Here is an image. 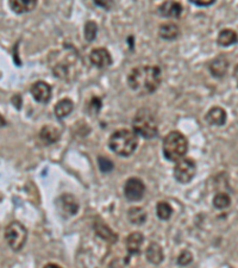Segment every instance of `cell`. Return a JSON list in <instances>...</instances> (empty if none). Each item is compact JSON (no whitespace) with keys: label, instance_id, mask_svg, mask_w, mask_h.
I'll use <instances>...</instances> for the list:
<instances>
[{"label":"cell","instance_id":"obj_1","mask_svg":"<svg viewBox=\"0 0 238 268\" xmlns=\"http://www.w3.org/2000/svg\"><path fill=\"white\" fill-rule=\"evenodd\" d=\"M162 81V72L157 66L135 67L127 75L129 87L140 94L154 93Z\"/></svg>","mask_w":238,"mask_h":268},{"label":"cell","instance_id":"obj_2","mask_svg":"<svg viewBox=\"0 0 238 268\" xmlns=\"http://www.w3.org/2000/svg\"><path fill=\"white\" fill-rule=\"evenodd\" d=\"M138 140L136 133L127 129L117 130L109 140V147L119 157H130L137 149Z\"/></svg>","mask_w":238,"mask_h":268},{"label":"cell","instance_id":"obj_3","mask_svg":"<svg viewBox=\"0 0 238 268\" xmlns=\"http://www.w3.org/2000/svg\"><path fill=\"white\" fill-rule=\"evenodd\" d=\"M188 150L186 137L179 131H171L163 141V154L167 160L177 162L185 157Z\"/></svg>","mask_w":238,"mask_h":268},{"label":"cell","instance_id":"obj_4","mask_svg":"<svg viewBox=\"0 0 238 268\" xmlns=\"http://www.w3.org/2000/svg\"><path fill=\"white\" fill-rule=\"evenodd\" d=\"M133 128L137 135L144 139H154L159 133V125L154 114L148 108H141L135 116L133 121Z\"/></svg>","mask_w":238,"mask_h":268},{"label":"cell","instance_id":"obj_5","mask_svg":"<svg viewBox=\"0 0 238 268\" xmlns=\"http://www.w3.org/2000/svg\"><path fill=\"white\" fill-rule=\"evenodd\" d=\"M28 238V230L23 224L18 220L10 223L5 229V240L11 249L14 252H19L24 247Z\"/></svg>","mask_w":238,"mask_h":268},{"label":"cell","instance_id":"obj_6","mask_svg":"<svg viewBox=\"0 0 238 268\" xmlns=\"http://www.w3.org/2000/svg\"><path fill=\"white\" fill-rule=\"evenodd\" d=\"M197 165L193 159H182L179 160L174 167V178L180 184H188L196 176Z\"/></svg>","mask_w":238,"mask_h":268},{"label":"cell","instance_id":"obj_7","mask_svg":"<svg viewBox=\"0 0 238 268\" xmlns=\"http://www.w3.org/2000/svg\"><path fill=\"white\" fill-rule=\"evenodd\" d=\"M124 194L129 202L141 200L145 194L144 183L138 178H130L124 186Z\"/></svg>","mask_w":238,"mask_h":268},{"label":"cell","instance_id":"obj_8","mask_svg":"<svg viewBox=\"0 0 238 268\" xmlns=\"http://www.w3.org/2000/svg\"><path fill=\"white\" fill-rule=\"evenodd\" d=\"M90 61L93 66L100 68H106L112 64V56L106 48H95L90 54Z\"/></svg>","mask_w":238,"mask_h":268},{"label":"cell","instance_id":"obj_9","mask_svg":"<svg viewBox=\"0 0 238 268\" xmlns=\"http://www.w3.org/2000/svg\"><path fill=\"white\" fill-rule=\"evenodd\" d=\"M57 208L62 215L74 216L79 211V203L73 195L63 194L62 197L58 198Z\"/></svg>","mask_w":238,"mask_h":268},{"label":"cell","instance_id":"obj_10","mask_svg":"<svg viewBox=\"0 0 238 268\" xmlns=\"http://www.w3.org/2000/svg\"><path fill=\"white\" fill-rule=\"evenodd\" d=\"M31 94L37 103L47 104L51 98V87L46 81H37L31 86Z\"/></svg>","mask_w":238,"mask_h":268},{"label":"cell","instance_id":"obj_11","mask_svg":"<svg viewBox=\"0 0 238 268\" xmlns=\"http://www.w3.org/2000/svg\"><path fill=\"white\" fill-rule=\"evenodd\" d=\"M159 13L166 18H179L182 13V5L177 2H164L159 6Z\"/></svg>","mask_w":238,"mask_h":268},{"label":"cell","instance_id":"obj_12","mask_svg":"<svg viewBox=\"0 0 238 268\" xmlns=\"http://www.w3.org/2000/svg\"><path fill=\"white\" fill-rule=\"evenodd\" d=\"M61 137L60 130L55 128V126L51 125H46L43 126L41 132H39V139L46 146H50V144L56 143Z\"/></svg>","mask_w":238,"mask_h":268},{"label":"cell","instance_id":"obj_13","mask_svg":"<svg viewBox=\"0 0 238 268\" xmlns=\"http://www.w3.org/2000/svg\"><path fill=\"white\" fill-rule=\"evenodd\" d=\"M206 122L210 125L222 126L226 123V112L224 108L214 106L206 114Z\"/></svg>","mask_w":238,"mask_h":268},{"label":"cell","instance_id":"obj_14","mask_svg":"<svg viewBox=\"0 0 238 268\" xmlns=\"http://www.w3.org/2000/svg\"><path fill=\"white\" fill-rule=\"evenodd\" d=\"M94 230L99 237H101L102 240L110 243H115L117 242V235L111 230V228H109L102 220H97L94 223Z\"/></svg>","mask_w":238,"mask_h":268},{"label":"cell","instance_id":"obj_15","mask_svg":"<svg viewBox=\"0 0 238 268\" xmlns=\"http://www.w3.org/2000/svg\"><path fill=\"white\" fill-rule=\"evenodd\" d=\"M229 68V61L225 59V57L223 56H219L217 59H214L212 62L210 63V67H208V70H210L211 74L213 75L215 78H223L226 73V71H228Z\"/></svg>","mask_w":238,"mask_h":268},{"label":"cell","instance_id":"obj_16","mask_svg":"<svg viewBox=\"0 0 238 268\" xmlns=\"http://www.w3.org/2000/svg\"><path fill=\"white\" fill-rule=\"evenodd\" d=\"M143 242H144V236L141 233H133L129 235L126 238L127 252L133 255L140 254Z\"/></svg>","mask_w":238,"mask_h":268},{"label":"cell","instance_id":"obj_17","mask_svg":"<svg viewBox=\"0 0 238 268\" xmlns=\"http://www.w3.org/2000/svg\"><path fill=\"white\" fill-rule=\"evenodd\" d=\"M159 35L161 38L166 39V41H174V39H177L179 35H180V30H179V27L177 24L166 23L160 27Z\"/></svg>","mask_w":238,"mask_h":268},{"label":"cell","instance_id":"obj_18","mask_svg":"<svg viewBox=\"0 0 238 268\" xmlns=\"http://www.w3.org/2000/svg\"><path fill=\"white\" fill-rule=\"evenodd\" d=\"M163 249L159 243H152L146 249V259L153 265H160L163 261Z\"/></svg>","mask_w":238,"mask_h":268},{"label":"cell","instance_id":"obj_19","mask_svg":"<svg viewBox=\"0 0 238 268\" xmlns=\"http://www.w3.org/2000/svg\"><path fill=\"white\" fill-rule=\"evenodd\" d=\"M73 108H74V103H73L71 99H68V98H64V99L60 100L55 105V116H56L58 119H62L71 115Z\"/></svg>","mask_w":238,"mask_h":268},{"label":"cell","instance_id":"obj_20","mask_svg":"<svg viewBox=\"0 0 238 268\" xmlns=\"http://www.w3.org/2000/svg\"><path fill=\"white\" fill-rule=\"evenodd\" d=\"M237 42V34L231 29H224L219 32L217 43L221 47H230Z\"/></svg>","mask_w":238,"mask_h":268},{"label":"cell","instance_id":"obj_21","mask_svg":"<svg viewBox=\"0 0 238 268\" xmlns=\"http://www.w3.org/2000/svg\"><path fill=\"white\" fill-rule=\"evenodd\" d=\"M36 6H37V2H35V0H28V2H23V0L10 2V7L12 9L13 12L16 13L30 12Z\"/></svg>","mask_w":238,"mask_h":268},{"label":"cell","instance_id":"obj_22","mask_svg":"<svg viewBox=\"0 0 238 268\" xmlns=\"http://www.w3.org/2000/svg\"><path fill=\"white\" fill-rule=\"evenodd\" d=\"M129 219L133 224L142 226L146 220V212L142 208H131L129 210Z\"/></svg>","mask_w":238,"mask_h":268},{"label":"cell","instance_id":"obj_23","mask_svg":"<svg viewBox=\"0 0 238 268\" xmlns=\"http://www.w3.org/2000/svg\"><path fill=\"white\" fill-rule=\"evenodd\" d=\"M156 213H157V217H159L161 220H167L171 217L173 209H171V206L168 204V203L160 202L156 206Z\"/></svg>","mask_w":238,"mask_h":268},{"label":"cell","instance_id":"obj_24","mask_svg":"<svg viewBox=\"0 0 238 268\" xmlns=\"http://www.w3.org/2000/svg\"><path fill=\"white\" fill-rule=\"evenodd\" d=\"M85 38L87 42H93L95 37H97V34H98V25L95 21L93 20H90L87 21L86 25H85Z\"/></svg>","mask_w":238,"mask_h":268},{"label":"cell","instance_id":"obj_25","mask_svg":"<svg viewBox=\"0 0 238 268\" xmlns=\"http://www.w3.org/2000/svg\"><path fill=\"white\" fill-rule=\"evenodd\" d=\"M231 203V199L226 193H218L215 197L213 198V205L214 208L217 209H225L228 208Z\"/></svg>","mask_w":238,"mask_h":268},{"label":"cell","instance_id":"obj_26","mask_svg":"<svg viewBox=\"0 0 238 268\" xmlns=\"http://www.w3.org/2000/svg\"><path fill=\"white\" fill-rule=\"evenodd\" d=\"M98 162H99V168L102 173H110L113 169V162L110 160V159L105 158V157H99L98 158Z\"/></svg>","mask_w":238,"mask_h":268},{"label":"cell","instance_id":"obj_27","mask_svg":"<svg viewBox=\"0 0 238 268\" xmlns=\"http://www.w3.org/2000/svg\"><path fill=\"white\" fill-rule=\"evenodd\" d=\"M192 261H193V255L190 254L188 251H184L178 258V263L180 266H187Z\"/></svg>","mask_w":238,"mask_h":268},{"label":"cell","instance_id":"obj_28","mask_svg":"<svg viewBox=\"0 0 238 268\" xmlns=\"http://www.w3.org/2000/svg\"><path fill=\"white\" fill-rule=\"evenodd\" d=\"M101 99H99V98L94 97L91 99L90 101V106H89V111L90 112H93V114H98L99 111L101 110Z\"/></svg>","mask_w":238,"mask_h":268},{"label":"cell","instance_id":"obj_29","mask_svg":"<svg viewBox=\"0 0 238 268\" xmlns=\"http://www.w3.org/2000/svg\"><path fill=\"white\" fill-rule=\"evenodd\" d=\"M190 3L194 4V5H197V6L204 7V6L212 5V4L214 3V0H206V2H204V0H201V2H198V0H192V2H190Z\"/></svg>","mask_w":238,"mask_h":268},{"label":"cell","instance_id":"obj_30","mask_svg":"<svg viewBox=\"0 0 238 268\" xmlns=\"http://www.w3.org/2000/svg\"><path fill=\"white\" fill-rule=\"evenodd\" d=\"M4 125H6V121L3 118V116L0 115V128H3Z\"/></svg>","mask_w":238,"mask_h":268},{"label":"cell","instance_id":"obj_31","mask_svg":"<svg viewBox=\"0 0 238 268\" xmlns=\"http://www.w3.org/2000/svg\"><path fill=\"white\" fill-rule=\"evenodd\" d=\"M45 268H61V267L57 265H54V263H49V265H47Z\"/></svg>","mask_w":238,"mask_h":268}]
</instances>
